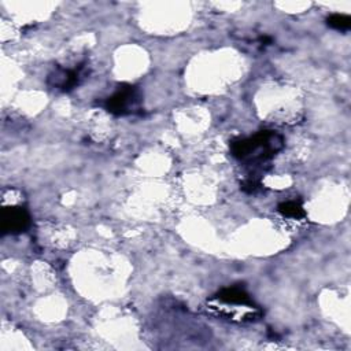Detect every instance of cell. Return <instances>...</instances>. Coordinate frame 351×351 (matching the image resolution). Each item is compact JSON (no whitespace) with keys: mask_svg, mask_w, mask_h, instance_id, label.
Here are the masks:
<instances>
[{"mask_svg":"<svg viewBox=\"0 0 351 351\" xmlns=\"http://www.w3.org/2000/svg\"><path fill=\"white\" fill-rule=\"evenodd\" d=\"M215 299L219 303L223 304H232V306H243V307H248V308H258L254 303V300L251 299L250 293L241 288V287H226L222 288L221 291H218V293L215 295Z\"/></svg>","mask_w":351,"mask_h":351,"instance_id":"5b68a950","label":"cell"},{"mask_svg":"<svg viewBox=\"0 0 351 351\" xmlns=\"http://www.w3.org/2000/svg\"><path fill=\"white\" fill-rule=\"evenodd\" d=\"M277 211L284 218L291 219H303L306 218V210L303 206L296 200H287L277 206Z\"/></svg>","mask_w":351,"mask_h":351,"instance_id":"8992f818","label":"cell"},{"mask_svg":"<svg viewBox=\"0 0 351 351\" xmlns=\"http://www.w3.org/2000/svg\"><path fill=\"white\" fill-rule=\"evenodd\" d=\"M82 69L84 64H80L75 69H63V67H56L49 75H48V85L53 89L62 90V92H70L75 86L80 85L82 81Z\"/></svg>","mask_w":351,"mask_h":351,"instance_id":"277c9868","label":"cell"},{"mask_svg":"<svg viewBox=\"0 0 351 351\" xmlns=\"http://www.w3.org/2000/svg\"><path fill=\"white\" fill-rule=\"evenodd\" d=\"M143 97L140 90L129 84L119 85L112 95H110L104 101V108L114 115L125 117L140 114L143 107Z\"/></svg>","mask_w":351,"mask_h":351,"instance_id":"7a4b0ae2","label":"cell"},{"mask_svg":"<svg viewBox=\"0 0 351 351\" xmlns=\"http://www.w3.org/2000/svg\"><path fill=\"white\" fill-rule=\"evenodd\" d=\"M30 225V215L25 207L7 206L1 208L0 228L4 234H16L25 232Z\"/></svg>","mask_w":351,"mask_h":351,"instance_id":"3957f363","label":"cell"},{"mask_svg":"<svg viewBox=\"0 0 351 351\" xmlns=\"http://www.w3.org/2000/svg\"><path fill=\"white\" fill-rule=\"evenodd\" d=\"M284 147V138L273 130H261L251 137L230 143L232 155L248 165H262Z\"/></svg>","mask_w":351,"mask_h":351,"instance_id":"6da1fadb","label":"cell"},{"mask_svg":"<svg viewBox=\"0 0 351 351\" xmlns=\"http://www.w3.org/2000/svg\"><path fill=\"white\" fill-rule=\"evenodd\" d=\"M326 25L339 32H347L351 27V16L347 14H330L326 18Z\"/></svg>","mask_w":351,"mask_h":351,"instance_id":"52a82bcc","label":"cell"}]
</instances>
